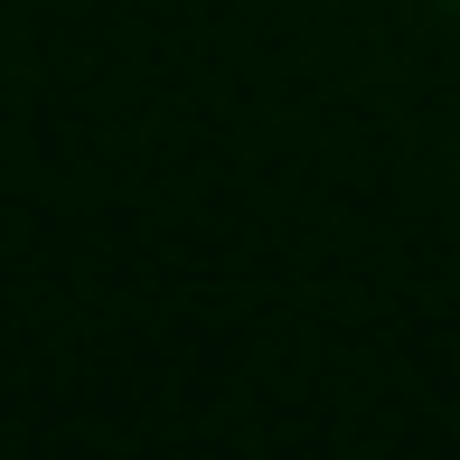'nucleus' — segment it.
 <instances>
[{"instance_id":"1","label":"nucleus","mask_w":460,"mask_h":460,"mask_svg":"<svg viewBox=\"0 0 460 460\" xmlns=\"http://www.w3.org/2000/svg\"><path fill=\"white\" fill-rule=\"evenodd\" d=\"M451 10H460V0H451Z\"/></svg>"}]
</instances>
